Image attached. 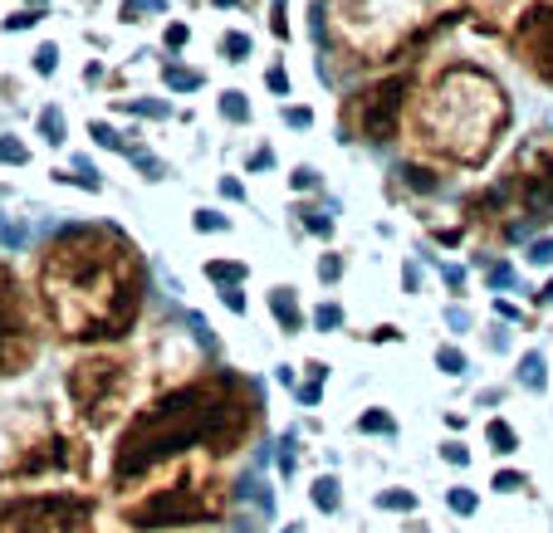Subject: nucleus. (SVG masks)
I'll return each mask as SVG.
<instances>
[{"mask_svg": "<svg viewBox=\"0 0 553 533\" xmlns=\"http://www.w3.org/2000/svg\"><path fill=\"white\" fill-rule=\"evenodd\" d=\"M514 54L524 59V69L534 79H544L553 89V0H539L520 15V30H514Z\"/></svg>", "mask_w": 553, "mask_h": 533, "instance_id": "nucleus-11", "label": "nucleus"}, {"mask_svg": "<svg viewBox=\"0 0 553 533\" xmlns=\"http://www.w3.org/2000/svg\"><path fill=\"white\" fill-rule=\"evenodd\" d=\"M123 113L132 118H172V103H162V99H128V103H118Z\"/></svg>", "mask_w": 553, "mask_h": 533, "instance_id": "nucleus-30", "label": "nucleus"}, {"mask_svg": "<svg viewBox=\"0 0 553 533\" xmlns=\"http://www.w3.org/2000/svg\"><path fill=\"white\" fill-rule=\"evenodd\" d=\"M534 309H553V280H548V284L534 294Z\"/></svg>", "mask_w": 553, "mask_h": 533, "instance_id": "nucleus-54", "label": "nucleus"}, {"mask_svg": "<svg viewBox=\"0 0 553 533\" xmlns=\"http://www.w3.org/2000/svg\"><path fill=\"white\" fill-rule=\"evenodd\" d=\"M148 15H167V0H123V10H118V20H128V25H138Z\"/></svg>", "mask_w": 553, "mask_h": 533, "instance_id": "nucleus-27", "label": "nucleus"}, {"mask_svg": "<svg viewBox=\"0 0 553 533\" xmlns=\"http://www.w3.org/2000/svg\"><path fill=\"white\" fill-rule=\"evenodd\" d=\"M524 260L534 264V270H544V264H553V235H539L534 245L524 250Z\"/></svg>", "mask_w": 553, "mask_h": 533, "instance_id": "nucleus-36", "label": "nucleus"}, {"mask_svg": "<svg viewBox=\"0 0 553 533\" xmlns=\"http://www.w3.org/2000/svg\"><path fill=\"white\" fill-rule=\"evenodd\" d=\"M250 50H255V44H250L245 30H225V34H221V59H231V64H240Z\"/></svg>", "mask_w": 553, "mask_h": 533, "instance_id": "nucleus-29", "label": "nucleus"}, {"mask_svg": "<svg viewBox=\"0 0 553 533\" xmlns=\"http://www.w3.org/2000/svg\"><path fill=\"white\" fill-rule=\"evenodd\" d=\"M245 167H250V172H264V167H274V148H255Z\"/></svg>", "mask_w": 553, "mask_h": 533, "instance_id": "nucleus-49", "label": "nucleus"}, {"mask_svg": "<svg viewBox=\"0 0 553 533\" xmlns=\"http://www.w3.org/2000/svg\"><path fill=\"white\" fill-rule=\"evenodd\" d=\"M372 338H377V343H402V328H396V323H382V328H372Z\"/></svg>", "mask_w": 553, "mask_h": 533, "instance_id": "nucleus-51", "label": "nucleus"}, {"mask_svg": "<svg viewBox=\"0 0 553 533\" xmlns=\"http://www.w3.org/2000/svg\"><path fill=\"white\" fill-rule=\"evenodd\" d=\"M446 323H451L455 333H465V328H471V313H461V309H446Z\"/></svg>", "mask_w": 553, "mask_h": 533, "instance_id": "nucleus-52", "label": "nucleus"}, {"mask_svg": "<svg viewBox=\"0 0 553 533\" xmlns=\"http://www.w3.org/2000/svg\"><path fill=\"white\" fill-rule=\"evenodd\" d=\"M186 40H191V30L182 25V20H172V25H167V34H162V44H167V50H186Z\"/></svg>", "mask_w": 553, "mask_h": 533, "instance_id": "nucleus-40", "label": "nucleus"}, {"mask_svg": "<svg viewBox=\"0 0 553 533\" xmlns=\"http://www.w3.org/2000/svg\"><path fill=\"white\" fill-rule=\"evenodd\" d=\"M495 313H500V319H520V309H514V304H504V299H495Z\"/></svg>", "mask_w": 553, "mask_h": 533, "instance_id": "nucleus-56", "label": "nucleus"}, {"mask_svg": "<svg viewBox=\"0 0 553 533\" xmlns=\"http://www.w3.org/2000/svg\"><path fill=\"white\" fill-rule=\"evenodd\" d=\"M221 304L231 309V313H245V294H240V284H231V289H221Z\"/></svg>", "mask_w": 553, "mask_h": 533, "instance_id": "nucleus-48", "label": "nucleus"}, {"mask_svg": "<svg viewBox=\"0 0 553 533\" xmlns=\"http://www.w3.org/2000/svg\"><path fill=\"white\" fill-rule=\"evenodd\" d=\"M89 138L99 142V148H108V152H128V157L138 152V142H132L138 132H118L108 118H93V123H89Z\"/></svg>", "mask_w": 553, "mask_h": 533, "instance_id": "nucleus-15", "label": "nucleus"}, {"mask_svg": "<svg viewBox=\"0 0 553 533\" xmlns=\"http://www.w3.org/2000/svg\"><path fill=\"white\" fill-rule=\"evenodd\" d=\"M412 74H387L367 89L348 93L338 103V128L343 142H363V148H382V142H396V132L406 123V108H412Z\"/></svg>", "mask_w": 553, "mask_h": 533, "instance_id": "nucleus-7", "label": "nucleus"}, {"mask_svg": "<svg viewBox=\"0 0 553 533\" xmlns=\"http://www.w3.org/2000/svg\"><path fill=\"white\" fill-rule=\"evenodd\" d=\"M358 431H363V435H392L396 421H392L387 406H367L363 416H358Z\"/></svg>", "mask_w": 553, "mask_h": 533, "instance_id": "nucleus-22", "label": "nucleus"}, {"mask_svg": "<svg viewBox=\"0 0 553 533\" xmlns=\"http://www.w3.org/2000/svg\"><path fill=\"white\" fill-rule=\"evenodd\" d=\"M441 460L446 465H471V451H465V441H446L441 445Z\"/></svg>", "mask_w": 553, "mask_h": 533, "instance_id": "nucleus-42", "label": "nucleus"}, {"mask_svg": "<svg viewBox=\"0 0 553 533\" xmlns=\"http://www.w3.org/2000/svg\"><path fill=\"white\" fill-rule=\"evenodd\" d=\"M40 5H50V0H34V10H40Z\"/></svg>", "mask_w": 553, "mask_h": 533, "instance_id": "nucleus-60", "label": "nucleus"}, {"mask_svg": "<svg viewBox=\"0 0 553 533\" xmlns=\"http://www.w3.org/2000/svg\"><path fill=\"white\" fill-rule=\"evenodd\" d=\"M206 280L221 284V289H231V284L245 280V264H240V260H206Z\"/></svg>", "mask_w": 553, "mask_h": 533, "instance_id": "nucleus-21", "label": "nucleus"}, {"mask_svg": "<svg viewBox=\"0 0 553 533\" xmlns=\"http://www.w3.org/2000/svg\"><path fill=\"white\" fill-rule=\"evenodd\" d=\"M221 196L225 201H245V181H240V176H221Z\"/></svg>", "mask_w": 553, "mask_h": 533, "instance_id": "nucleus-47", "label": "nucleus"}, {"mask_svg": "<svg viewBox=\"0 0 553 533\" xmlns=\"http://www.w3.org/2000/svg\"><path fill=\"white\" fill-rule=\"evenodd\" d=\"M231 480L221 475L215 455H182L162 465L157 475L118 494V519L138 533H162V528H196V524H221L231 514Z\"/></svg>", "mask_w": 553, "mask_h": 533, "instance_id": "nucleus-4", "label": "nucleus"}, {"mask_svg": "<svg viewBox=\"0 0 553 533\" xmlns=\"http://www.w3.org/2000/svg\"><path fill=\"white\" fill-rule=\"evenodd\" d=\"M44 323L64 343L113 347L138 328L148 304V264L113 225H64L44 240L34 270Z\"/></svg>", "mask_w": 553, "mask_h": 533, "instance_id": "nucleus-1", "label": "nucleus"}, {"mask_svg": "<svg viewBox=\"0 0 553 533\" xmlns=\"http://www.w3.org/2000/svg\"><path fill=\"white\" fill-rule=\"evenodd\" d=\"M162 83L172 93H196L201 89V74H196V69H182V64H167L162 69Z\"/></svg>", "mask_w": 553, "mask_h": 533, "instance_id": "nucleus-25", "label": "nucleus"}, {"mask_svg": "<svg viewBox=\"0 0 553 533\" xmlns=\"http://www.w3.org/2000/svg\"><path fill=\"white\" fill-rule=\"evenodd\" d=\"M514 377H520L524 392H544L548 386V357L539 353V347H529V353L520 357V372H514Z\"/></svg>", "mask_w": 553, "mask_h": 533, "instance_id": "nucleus-16", "label": "nucleus"}, {"mask_svg": "<svg viewBox=\"0 0 553 533\" xmlns=\"http://www.w3.org/2000/svg\"><path fill=\"white\" fill-rule=\"evenodd\" d=\"M304 372H309V382H329V362H319V357H314V362H309V367H304Z\"/></svg>", "mask_w": 553, "mask_h": 533, "instance_id": "nucleus-53", "label": "nucleus"}, {"mask_svg": "<svg viewBox=\"0 0 553 533\" xmlns=\"http://www.w3.org/2000/svg\"><path fill=\"white\" fill-rule=\"evenodd\" d=\"M264 83H270V93H280V99H290V74H284L280 64H274L270 74H264Z\"/></svg>", "mask_w": 553, "mask_h": 533, "instance_id": "nucleus-44", "label": "nucleus"}, {"mask_svg": "<svg viewBox=\"0 0 553 533\" xmlns=\"http://www.w3.org/2000/svg\"><path fill=\"white\" fill-rule=\"evenodd\" d=\"M500 186H504L510 211L520 215V221L553 225V128L529 132L520 148H514L510 172H504Z\"/></svg>", "mask_w": 553, "mask_h": 533, "instance_id": "nucleus-8", "label": "nucleus"}, {"mask_svg": "<svg viewBox=\"0 0 553 533\" xmlns=\"http://www.w3.org/2000/svg\"><path fill=\"white\" fill-rule=\"evenodd\" d=\"M40 138L50 142V148H64V142H69L64 108H59V103H44V108H40Z\"/></svg>", "mask_w": 553, "mask_h": 533, "instance_id": "nucleus-19", "label": "nucleus"}, {"mask_svg": "<svg viewBox=\"0 0 553 533\" xmlns=\"http://www.w3.org/2000/svg\"><path fill=\"white\" fill-rule=\"evenodd\" d=\"M485 441H490V451H495V455H514V451H520V431H514L504 416H495L485 426Z\"/></svg>", "mask_w": 553, "mask_h": 533, "instance_id": "nucleus-20", "label": "nucleus"}, {"mask_svg": "<svg viewBox=\"0 0 553 533\" xmlns=\"http://www.w3.org/2000/svg\"><path fill=\"white\" fill-rule=\"evenodd\" d=\"M54 181H64V186H83V191H93V196L103 191V176L93 172V162H89V157H74V167H59Z\"/></svg>", "mask_w": 553, "mask_h": 533, "instance_id": "nucleus-17", "label": "nucleus"}, {"mask_svg": "<svg viewBox=\"0 0 553 533\" xmlns=\"http://www.w3.org/2000/svg\"><path fill=\"white\" fill-rule=\"evenodd\" d=\"M0 533H99L93 500L83 494H25L0 509Z\"/></svg>", "mask_w": 553, "mask_h": 533, "instance_id": "nucleus-9", "label": "nucleus"}, {"mask_svg": "<svg viewBox=\"0 0 553 533\" xmlns=\"http://www.w3.org/2000/svg\"><path fill=\"white\" fill-rule=\"evenodd\" d=\"M270 313L280 319V328H284V333H299V328H304V313H299V294H294L290 284H274V289H270Z\"/></svg>", "mask_w": 553, "mask_h": 533, "instance_id": "nucleus-14", "label": "nucleus"}, {"mask_svg": "<svg viewBox=\"0 0 553 533\" xmlns=\"http://www.w3.org/2000/svg\"><path fill=\"white\" fill-rule=\"evenodd\" d=\"M338 323H343V309L333 304V299H329V304H319V309H314V328H319V333H333Z\"/></svg>", "mask_w": 553, "mask_h": 533, "instance_id": "nucleus-35", "label": "nucleus"}, {"mask_svg": "<svg viewBox=\"0 0 553 533\" xmlns=\"http://www.w3.org/2000/svg\"><path fill=\"white\" fill-rule=\"evenodd\" d=\"M260 426V386L235 367L196 372L132 411L108 455V484L118 494L157 475L182 455H235Z\"/></svg>", "mask_w": 553, "mask_h": 533, "instance_id": "nucleus-2", "label": "nucleus"}, {"mask_svg": "<svg viewBox=\"0 0 553 533\" xmlns=\"http://www.w3.org/2000/svg\"><path fill=\"white\" fill-rule=\"evenodd\" d=\"M461 230L465 235H475L480 245H500V240H510V196H504V186L495 181V186H475L471 196L461 201Z\"/></svg>", "mask_w": 553, "mask_h": 533, "instance_id": "nucleus-12", "label": "nucleus"}, {"mask_svg": "<svg viewBox=\"0 0 553 533\" xmlns=\"http://www.w3.org/2000/svg\"><path fill=\"white\" fill-rule=\"evenodd\" d=\"M490 284H495V289H510V284H514V270H510V264H490Z\"/></svg>", "mask_w": 553, "mask_h": 533, "instance_id": "nucleus-50", "label": "nucleus"}, {"mask_svg": "<svg viewBox=\"0 0 553 533\" xmlns=\"http://www.w3.org/2000/svg\"><path fill=\"white\" fill-rule=\"evenodd\" d=\"M50 421H40V416H30V411H10V416H0V480L10 475V465L20 460V451L40 435Z\"/></svg>", "mask_w": 553, "mask_h": 533, "instance_id": "nucleus-13", "label": "nucleus"}, {"mask_svg": "<svg viewBox=\"0 0 553 533\" xmlns=\"http://www.w3.org/2000/svg\"><path fill=\"white\" fill-rule=\"evenodd\" d=\"M299 225H304L309 235H319V240L333 235V215L329 211H309V205H299Z\"/></svg>", "mask_w": 553, "mask_h": 533, "instance_id": "nucleus-31", "label": "nucleus"}, {"mask_svg": "<svg viewBox=\"0 0 553 533\" xmlns=\"http://www.w3.org/2000/svg\"><path fill=\"white\" fill-rule=\"evenodd\" d=\"M0 162H5V167H25L30 162V142L15 138V132H0Z\"/></svg>", "mask_w": 553, "mask_h": 533, "instance_id": "nucleus-28", "label": "nucleus"}, {"mask_svg": "<svg viewBox=\"0 0 553 533\" xmlns=\"http://www.w3.org/2000/svg\"><path fill=\"white\" fill-rule=\"evenodd\" d=\"M436 367L446 372V377H465V372H471V357H465L455 343H441L436 347Z\"/></svg>", "mask_w": 553, "mask_h": 533, "instance_id": "nucleus-23", "label": "nucleus"}, {"mask_svg": "<svg viewBox=\"0 0 553 533\" xmlns=\"http://www.w3.org/2000/svg\"><path fill=\"white\" fill-rule=\"evenodd\" d=\"M138 362L123 347H93L64 367V396L89 431H108L132 402Z\"/></svg>", "mask_w": 553, "mask_h": 533, "instance_id": "nucleus-5", "label": "nucleus"}, {"mask_svg": "<svg viewBox=\"0 0 553 533\" xmlns=\"http://www.w3.org/2000/svg\"><path fill=\"white\" fill-rule=\"evenodd\" d=\"M524 475H520V470H495V480H490V490H495V494H514V490H524Z\"/></svg>", "mask_w": 553, "mask_h": 533, "instance_id": "nucleus-38", "label": "nucleus"}, {"mask_svg": "<svg viewBox=\"0 0 553 533\" xmlns=\"http://www.w3.org/2000/svg\"><path fill=\"white\" fill-rule=\"evenodd\" d=\"M446 504L455 509V514L471 519L475 509H480V494H475V490H465V484H451V490H446Z\"/></svg>", "mask_w": 553, "mask_h": 533, "instance_id": "nucleus-33", "label": "nucleus"}, {"mask_svg": "<svg viewBox=\"0 0 553 533\" xmlns=\"http://www.w3.org/2000/svg\"><path fill=\"white\" fill-rule=\"evenodd\" d=\"M372 504H377V509H392V514H416V494H412V490H402V484L382 490Z\"/></svg>", "mask_w": 553, "mask_h": 533, "instance_id": "nucleus-24", "label": "nucleus"}, {"mask_svg": "<svg viewBox=\"0 0 553 533\" xmlns=\"http://www.w3.org/2000/svg\"><path fill=\"white\" fill-rule=\"evenodd\" d=\"M34 357H40L34 309H30L25 289L15 280V270L0 260V377H20Z\"/></svg>", "mask_w": 553, "mask_h": 533, "instance_id": "nucleus-10", "label": "nucleus"}, {"mask_svg": "<svg viewBox=\"0 0 553 533\" xmlns=\"http://www.w3.org/2000/svg\"><path fill=\"white\" fill-rule=\"evenodd\" d=\"M510 128V89L480 64H446L406 108V138L422 162L480 172Z\"/></svg>", "mask_w": 553, "mask_h": 533, "instance_id": "nucleus-3", "label": "nucleus"}, {"mask_svg": "<svg viewBox=\"0 0 553 533\" xmlns=\"http://www.w3.org/2000/svg\"><path fill=\"white\" fill-rule=\"evenodd\" d=\"M441 280H446L451 294H461V289H465V270H461V264H441Z\"/></svg>", "mask_w": 553, "mask_h": 533, "instance_id": "nucleus-45", "label": "nucleus"}, {"mask_svg": "<svg viewBox=\"0 0 553 533\" xmlns=\"http://www.w3.org/2000/svg\"><path fill=\"white\" fill-rule=\"evenodd\" d=\"M446 426L451 431H465V411H446Z\"/></svg>", "mask_w": 553, "mask_h": 533, "instance_id": "nucleus-55", "label": "nucleus"}, {"mask_svg": "<svg viewBox=\"0 0 553 533\" xmlns=\"http://www.w3.org/2000/svg\"><path fill=\"white\" fill-rule=\"evenodd\" d=\"M284 123H290L294 132L314 128V108H304V103H290V108H284Z\"/></svg>", "mask_w": 553, "mask_h": 533, "instance_id": "nucleus-39", "label": "nucleus"}, {"mask_svg": "<svg viewBox=\"0 0 553 533\" xmlns=\"http://www.w3.org/2000/svg\"><path fill=\"white\" fill-rule=\"evenodd\" d=\"M215 108H221V118H225V123H250V99H245L240 89H225V93H221V103H215Z\"/></svg>", "mask_w": 553, "mask_h": 533, "instance_id": "nucleus-26", "label": "nucleus"}, {"mask_svg": "<svg viewBox=\"0 0 553 533\" xmlns=\"http://www.w3.org/2000/svg\"><path fill=\"white\" fill-rule=\"evenodd\" d=\"M431 15V0H343V44L358 64H377L402 50V40Z\"/></svg>", "mask_w": 553, "mask_h": 533, "instance_id": "nucleus-6", "label": "nucleus"}, {"mask_svg": "<svg viewBox=\"0 0 553 533\" xmlns=\"http://www.w3.org/2000/svg\"><path fill=\"white\" fill-rule=\"evenodd\" d=\"M309 500H314V509H323V514H338V509H343L338 475H314V480H309Z\"/></svg>", "mask_w": 553, "mask_h": 533, "instance_id": "nucleus-18", "label": "nucleus"}, {"mask_svg": "<svg viewBox=\"0 0 553 533\" xmlns=\"http://www.w3.org/2000/svg\"><path fill=\"white\" fill-rule=\"evenodd\" d=\"M290 186H294V191H319V172H314V167H294Z\"/></svg>", "mask_w": 553, "mask_h": 533, "instance_id": "nucleus-43", "label": "nucleus"}, {"mask_svg": "<svg viewBox=\"0 0 553 533\" xmlns=\"http://www.w3.org/2000/svg\"><path fill=\"white\" fill-rule=\"evenodd\" d=\"M280 533H299V524H284V528H280Z\"/></svg>", "mask_w": 553, "mask_h": 533, "instance_id": "nucleus-57", "label": "nucleus"}, {"mask_svg": "<svg viewBox=\"0 0 553 533\" xmlns=\"http://www.w3.org/2000/svg\"><path fill=\"white\" fill-rule=\"evenodd\" d=\"M34 25H40V10H15V15L5 20V30H10V34H20V30H34Z\"/></svg>", "mask_w": 553, "mask_h": 533, "instance_id": "nucleus-41", "label": "nucleus"}, {"mask_svg": "<svg viewBox=\"0 0 553 533\" xmlns=\"http://www.w3.org/2000/svg\"><path fill=\"white\" fill-rule=\"evenodd\" d=\"M54 69H59V44H40V50H34V74L50 79Z\"/></svg>", "mask_w": 553, "mask_h": 533, "instance_id": "nucleus-37", "label": "nucleus"}, {"mask_svg": "<svg viewBox=\"0 0 553 533\" xmlns=\"http://www.w3.org/2000/svg\"><path fill=\"white\" fill-rule=\"evenodd\" d=\"M323 402V382H299V406H319Z\"/></svg>", "mask_w": 553, "mask_h": 533, "instance_id": "nucleus-46", "label": "nucleus"}, {"mask_svg": "<svg viewBox=\"0 0 553 533\" xmlns=\"http://www.w3.org/2000/svg\"><path fill=\"white\" fill-rule=\"evenodd\" d=\"M191 225H196L201 235H221V230H231V215H221V211H211V205H201V211L191 215Z\"/></svg>", "mask_w": 553, "mask_h": 533, "instance_id": "nucleus-32", "label": "nucleus"}, {"mask_svg": "<svg viewBox=\"0 0 553 533\" xmlns=\"http://www.w3.org/2000/svg\"><path fill=\"white\" fill-rule=\"evenodd\" d=\"M406 528H412V533H426V528H422V524H406Z\"/></svg>", "mask_w": 553, "mask_h": 533, "instance_id": "nucleus-58", "label": "nucleus"}, {"mask_svg": "<svg viewBox=\"0 0 553 533\" xmlns=\"http://www.w3.org/2000/svg\"><path fill=\"white\" fill-rule=\"evenodd\" d=\"M343 270H348V260H343L338 250H329V254L319 260V280H323V284H338V280H343Z\"/></svg>", "mask_w": 553, "mask_h": 533, "instance_id": "nucleus-34", "label": "nucleus"}, {"mask_svg": "<svg viewBox=\"0 0 553 533\" xmlns=\"http://www.w3.org/2000/svg\"><path fill=\"white\" fill-rule=\"evenodd\" d=\"M211 5H235V0H211Z\"/></svg>", "mask_w": 553, "mask_h": 533, "instance_id": "nucleus-59", "label": "nucleus"}]
</instances>
